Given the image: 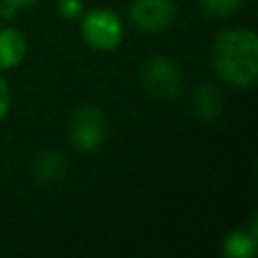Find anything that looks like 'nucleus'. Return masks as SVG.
I'll return each mask as SVG.
<instances>
[{
	"instance_id": "4",
	"label": "nucleus",
	"mask_w": 258,
	"mask_h": 258,
	"mask_svg": "<svg viewBox=\"0 0 258 258\" xmlns=\"http://www.w3.org/2000/svg\"><path fill=\"white\" fill-rule=\"evenodd\" d=\"M143 89L156 100H177L183 91V75L179 66L165 54H152L141 66Z\"/></svg>"
},
{
	"instance_id": "11",
	"label": "nucleus",
	"mask_w": 258,
	"mask_h": 258,
	"mask_svg": "<svg viewBox=\"0 0 258 258\" xmlns=\"http://www.w3.org/2000/svg\"><path fill=\"white\" fill-rule=\"evenodd\" d=\"M57 14L66 21H77L84 14V0H57Z\"/></svg>"
},
{
	"instance_id": "13",
	"label": "nucleus",
	"mask_w": 258,
	"mask_h": 258,
	"mask_svg": "<svg viewBox=\"0 0 258 258\" xmlns=\"http://www.w3.org/2000/svg\"><path fill=\"white\" fill-rule=\"evenodd\" d=\"M0 3H9L16 9H27V7H34V5L41 3V0H0Z\"/></svg>"
},
{
	"instance_id": "10",
	"label": "nucleus",
	"mask_w": 258,
	"mask_h": 258,
	"mask_svg": "<svg viewBox=\"0 0 258 258\" xmlns=\"http://www.w3.org/2000/svg\"><path fill=\"white\" fill-rule=\"evenodd\" d=\"M245 0H200V7L204 9L209 16L215 18H227L231 14H236L242 7Z\"/></svg>"
},
{
	"instance_id": "12",
	"label": "nucleus",
	"mask_w": 258,
	"mask_h": 258,
	"mask_svg": "<svg viewBox=\"0 0 258 258\" xmlns=\"http://www.w3.org/2000/svg\"><path fill=\"white\" fill-rule=\"evenodd\" d=\"M12 111V89H9L7 80L0 75V122L9 116Z\"/></svg>"
},
{
	"instance_id": "1",
	"label": "nucleus",
	"mask_w": 258,
	"mask_h": 258,
	"mask_svg": "<svg viewBox=\"0 0 258 258\" xmlns=\"http://www.w3.org/2000/svg\"><path fill=\"white\" fill-rule=\"evenodd\" d=\"M213 71L233 89H249L258 82V34L249 27L220 32L211 48Z\"/></svg>"
},
{
	"instance_id": "6",
	"label": "nucleus",
	"mask_w": 258,
	"mask_h": 258,
	"mask_svg": "<svg viewBox=\"0 0 258 258\" xmlns=\"http://www.w3.org/2000/svg\"><path fill=\"white\" fill-rule=\"evenodd\" d=\"M27 57V39L16 27H0V73L18 68Z\"/></svg>"
},
{
	"instance_id": "9",
	"label": "nucleus",
	"mask_w": 258,
	"mask_h": 258,
	"mask_svg": "<svg viewBox=\"0 0 258 258\" xmlns=\"http://www.w3.org/2000/svg\"><path fill=\"white\" fill-rule=\"evenodd\" d=\"M256 218H251L249 229H233L222 240V254L229 258H251L256 254Z\"/></svg>"
},
{
	"instance_id": "3",
	"label": "nucleus",
	"mask_w": 258,
	"mask_h": 258,
	"mask_svg": "<svg viewBox=\"0 0 258 258\" xmlns=\"http://www.w3.org/2000/svg\"><path fill=\"white\" fill-rule=\"evenodd\" d=\"M80 34L91 50L111 52L125 39V23L113 9L95 7L80 16Z\"/></svg>"
},
{
	"instance_id": "2",
	"label": "nucleus",
	"mask_w": 258,
	"mask_h": 258,
	"mask_svg": "<svg viewBox=\"0 0 258 258\" xmlns=\"http://www.w3.org/2000/svg\"><path fill=\"white\" fill-rule=\"evenodd\" d=\"M109 136V120L95 104H82L68 118V141L82 154H95L102 150Z\"/></svg>"
},
{
	"instance_id": "5",
	"label": "nucleus",
	"mask_w": 258,
	"mask_h": 258,
	"mask_svg": "<svg viewBox=\"0 0 258 258\" xmlns=\"http://www.w3.org/2000/svg\"><path fill=\"white\" fill-rule=\"evenodd\" d=\"M177 18L174 0H129V21L141 32L168 30Z\"/></svg>"
},
{
	"instance_id": "7",
	"label": "nucleus",
	"mask_w": 258,
	"mask_h": 258,
	"mask_svg": "<svg viewBox=\"0 0 258 258\" xmlns=\"http://www.w3.org/2000/svg\"><path fill=\"white\" fill-rule=\"evenodd\" d=\"M66 168H68V161L61 152L52 150H41L39 154L34 156V163H32V174L39 183H54L66 174Z\"/></svg>"
},
{
	"instance_id": "8",
	"label": "nucleus",
	"mask_w": 258,
	"mask_h": 258,
	"mask_svg": "<svg viewBox=\"0 0 258 258\" xmlns=\"http://www.w3.org/2000/svg\"><path fill=\"white\" fill-rule=\"evenodd\" d=\"M222 95L220 91L215 89L213 84H200L195 91H192V98H190V111L195 113V118L204 122H211L222 113Z\"/></svg>"
}]
</instances>
